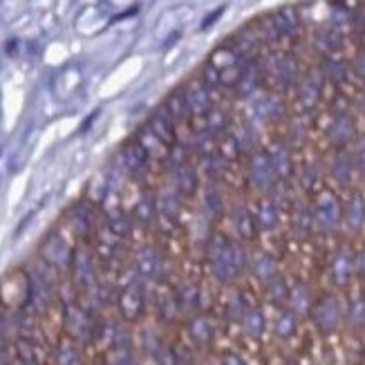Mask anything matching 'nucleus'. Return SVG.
<instances>
[{
	"label": "nucleus",
	"mask_w": 365,
	"mask_h": 365,
	"mask_svg": "<svg viewBox=\"0 0 365 365\" xmlns=\"http://www.w3.org/2000/svg\"><path fill=\"white\" fill-rule=\"evenodd\" d=\"M209 264H211L213 276L220 282H231L233 278L240 276L249 264L247 249L245 245L233 242L229 237L215 233L209 242Z\"/></svg>",
	"instance_id": "1"
},
{
	"label": "nucleus",
	"mask_w": 365,
	"mask_h": 365,
	"mask_svg": "<svg viewBox=\"0 0 365 365\" xmlns=\"http://www.w3.org/2000/svg\"><path fill=\"white\" fill-rule=\"evenodd\" d=\"M312 319L314 325L319 327L321 334H331L336 331L341 325V303L336 296L325 294L323 298H319V303L312 307Z\"/></svg>",
	"instance_id": "2"
},
{
	"label": "nucleus",
	"mask_w": 365,
	"mask_h": 365,
	"mask_svg": "<svg viewBox=\"0 0 365 365\" xmlns=\"http://www.w3.org/2000/svg\"><path fill=\"white\" fill-rule=\"evenodd\" d=\"M296 90V101L300 110L312 113V110L321 103L323 99V72L321 70H312L303 78H298V83L294 86Z\"/></svg>",
	"instance_id": "3"
},
{
	"label": "nucleus",
	"mask_w": 365,
	"mask_h": 365,
	"mask_svg": "<svg viewBox=\"0 0 365 365\" xmlns=\"http://www.w3.org/2000/svg\"><path fill=\"white\" fill-rule=\"evenodd\" d=\"M182 90H184V97H186V106H188V115L190 117H206L215 108L213 106L211 88L206 86L202 78H193V81H188Z\"/></svg>",
	"instance_id": "4"
},
{
	"label": "nucleus",
	"mask_w": 365,
	"mask_h": 365,
	"mask_svg": "<svg viewBox=\"0 0 365 365\" xmlns=\"http://www.w3.org/2000/svg\"><path fill=\"white\" fill-rule=\"evenodd\" d=\"M41 256H43L45 264H50L54 269H66V267H72L74 251L70 249L66 237H63L58 231H52L45 237V242L41 247Z\"/></svg>",
	"instance_id": "5"
},
{
	"label": "nucleus",
	"mask_w": 365,
	"mask_h": 365,
	"mask_svg": "<svg viewBox=\"0 0 365 365\" xmlns=\"http://www.w3.org/2000/svg\"><path fill=\"white\" fill-rule=\"evenodd\" d=\"M314 215L319 220V225L325 229V231H336L341 227V220H343V206L339 202V197L334 193H329V190H323L316 197V209H314Z\"/></svg>",
	"instance_id": "6"
},
{
	"label": "nucleus",
	"mask_w": 365,
	"mask_h": 365,
	"mask_svg": "<svg viewBox=\"0 0 365 365\" xmlns=\"http://www.w3.org/2000/svg\"><path fill=\"white\" fill-rule=\"evenodd\" d=\"M249 173H251V182L258 188H272L276 173L272 166V160H269V153L264 150H256L249 160Z\"/></svg>",
	"instance_id": "7"
},
{
	"label": "nucleus",
	"mask_w": 365,
	"mask_h": 365,
	"mask_svg": "<svg viewBox=\"0 0 365 365\" xmlns=\"http://www.w3.org/2000/svg\"><path fill=\"white\" fill-rule=\"evenodd\" d=\"M148 130L162 141V144L166 146V148H173L178 144V130H175V121H173L170 117H168V113L164 108H160L157 113L148 119Z\"/></svg>",
	"instance_id": "8"
},
{
	"label": "nucleus",
	"mask_w": 365,
	"mask_h": 365,
	"mask_svg": "<svg viewBox=\"0 0 365 365\" xmlns=\"http://www.w3.org/2000/svg\"><path fill=\"white\" fill-rule=\"evenodd\" d=\"M137 272L148 278V280H157L162 278V272H164V260L160 256V251H157L155 247H141L137 251Z\"/></svg>",
	"instance_id": "9"
},
{
	"label": "nucleus",
	"mask_w": 365,
	"mask_h": 365,
	"mask_svg": "<svg viewBox=\"0 0 365 365\" xmlns=\"http://www.w3.org/2000/svg\"><path fill=\"white\" fill-rule=\"evenodd\" d=\"M356 137V125L350 115H334L329 128H327V139L329 144H334L339 148L347 146Z\"/></svg>",
	"instance_id": "10"
},
{
	"label": "nucleus",
	"mask_w": 365,
	"mask_h": 365,
	"mask_svg": "<svg viewBox=\"0 0 365 365\" xmlns=\"http://www.w3.org/2000/svg\"><path fill=\"white\" fill-rule=\"evenodd\" d=\"M264 81V74H262V68L258 61H247L245 68H242V76L237 86L233 88L237 97H251L253 92H258L260 86Z\"/></svg>",
	"instance_id": "11"
},
{
	"label": "nucleus",
	"mask_w": 365,
	"mask_h": 365,
	"mask_svg": "<svg viewBox=\"0 0 365 365\" xmlns=\"http://www.w3.org/2000/svg\"><path fill=\"white\" fill-rule=\"evenodd\" d=\"M121 160H123L125 168H128L133 175H139V173H144V168H146V164L150 160V155L146 153L144 146L139 144V139L133 137V139H128L123 144V148H121Z\"/></svg>",
	"instance_id": "12"
},
{
	"label": "nucleus",
	"mask_w": 365,
	"mask_h": 365,
	"mask_svg": "<svg viewBox=\"0 0 365 365\" xmlns=\"http://www.w3.org/2000/svg\"><path fill=\"white\" fill-rule=\"evenodd\" d=\"M269 160H272L276 178H280V180L292 178L294 162H292V153H289L287 144H282V141H276V144L269 148Z\"/></svg>",
	"instance_id": "13"
},
{
	"label": "nucleus",
	"mask_w": 365,
	"mask_h": 365,
	"mask_svg": "<svg viewBox=\"0 0 365 365\" xmlns=\"http://www.w3.org/2000/svg\"><path fill=\"white\" fill-rule=\"evenodd\" d=\"M354 267H356L354 253L350 249H341L334 256V260H331V278H334L336 284H347L354 274Z\"/></svg>",
	"instance_id": "14"
},
{
	"label": "nucleus",
	"mask_w": 365,
	"mask_h": 365,
	"mask_svg": "<svg viewBox=\"0 0 365 365\" xmlns=\"http://www.w3.org/2000/svg\"><path fill=\"white\" fill-rule=\"evenodd\" d=\"M119 305H121V312L128 321H135L141 316L144 312V292H141L137 284H130V287H125L121 298H119Z\"/></svg>",
	"instance_id": "15"
},
{
	"label": "nucleus",
	"mask_w": 365,
	"mask_h": 365,
	"mask_svg": "<svg viewBox=\"0 0 365 365\" xmlns=\"http://www.w3.org/2000/svg\"><path fill=\"white\" fill-rule=\"evenodd\" d=\"M157 204V213H160V217L168 220V222H175L178 215H180V193H178V188L175 190H170V188H164L160 195H157L155 200Z\"/></svg>",
	"instance_id": "16"
},
{
	"label": "nucleus",
	"mask_w": 365,
	"mask_h": 365,
	"mask_svg": "<svg viewBox=\"0 0 365 365\" xmlns=\"http://www.w3.org/2000/svg\"><path fill=\"white\" fill-rule=\"evenodd\" d=\"M175 186H178V193L186 197L193 195L197 190V168L190 162L175 168Z\"/></svg>",
	"instance_id": "17"
},
{
	"label": "nucleus",
	"mask_w": 365,
	"mask_h": 365,
	"mask_svg": "<svg viewBox=\"0 0 365 365\" xmlns=\"http://www.w3.org/2000/svg\"><path fill=\"white\" fill-rule=\"evenodd\" d=\"M251 272L256 276L260 282L269 284L276 276H278V264H276V258L269 256V253H258L256 258L251 262Z\"/></svg>",
	"instance_id": "18"
},
{
	"label": "nucleus",
	"mask_w": 365,
	"mask_h": 365,
	"mask_svg": "<svg viewBox=\"0 0 365 365\" xmlns=\"http://www.w3.org/2000/svg\"><path fill=\"white\" fill-rule=\"evenodd\" d=\"M72 269H74V276L76 282L81 284H90L94 280V264H92V256L86 249H76L74 256H72Z\"/></svg>",
	"instance_id": "19"
},
{
	"label": "nucleus",
	"mask_w": 365,
	"mask_h": 365,
	"mask_svg": "<svg viewBox=\"0 0 365 365\" xmlns=\"http://www.w3.org/2000/svg\"><path fill=\"white\" fill-rule=\"evenodd\" d=\"M162 108L166 110L168 117H170L173 121H175V123H182V121L190 119V115H188V106H186V97H184V90H182V88H178L175 92H170Z\"/></svg>",
	"instance_id": "20"
},
{
	"label": "nucleus",
	"mask_w": 365,
	"mask_h": 365,
	"mask_svg": "<svg viewBox=\"0 0 365 365\" xmlns=\"http://www.w3.org/2000/svg\"><path fill=\"white\" fill-rule=\"evenodd\" d=\"M233 225L245 240H253V237H256L258 222L251 215V211L247 209V206H237V209L233 211Z\"/></svg>",
	"instance_id": "21"
},
{
	"label": "nucleus",
	"mask_w": 365,
	"mask_h": 365,
	"mask_svg": "<svg viewBox=\"0 0 365 365\" xmlns=\"http://www.w3.org/2000/svg\"><path fill=\"white\" fill-rule=\"evenodd\" d=\"M343 217L347 222V227L352 231H361L363 225H365V202L361 195H352L350 202H347L345 211H343Z\"/></svg>",
	"instance_id": "22"
},
{
	"label": "nucleus",
	"mask_w": 365,
	"mask_h": 365,
	"mask_svg": "<svg viewBox=\"0 0 365 365\" xmlns=\"http://www.w3.org/2000/svg\"><path fill=\"white\" fill-rule=\"evenodd\" d=\"M256 222H258V229L262 231H272L278 227L280 222V213H278V204L272 200H262L258 204V213H256Z\"/></svg>",
	"instance_id": "23"
},
{
	"label": "nucleus",
	"mask_w": 365,
	"mask_h": 365,
	"mask_svg": "<svg viewBox=\"0 0 365 365\" xmlns=\"http://www.w3.org/2000/svg\"><path fill=\"white\" fill-rule=\"evenodd\" d=\"M289 305L294 314H307L312 309V294L307 289V284L296 282L294 287L289 289Z\"/></svg>",
	"instance_id": "24"
},
{
	"label": "nucleus",
	"mask_w": 365,
	"mask_h": 365,
	"mask_svg": "<svg viewBox=\"0 0 365 365\" xmlns=\"http://www.w3.org/2000/svg\"><path fill=\"white\" fill-rule=\"evenodd\" d=\"M155 213H157V204H155V197L153 195H141L139 202L135 204V222L141 227H148L150 222L155 220Z\"/></svg>",
	"instance_id": "25"
},
{
	"label": "nucleus",
	"mask_w": 365,
	"mask_h": 365,
	"mask_svg": "<svg viewBox=\"0 0 365 365\" xmlns=\"http://www.w3.org/2000/svg\"><path fill=\"white\" fill-rule=\"evenodd\" d=\"M245 329L247 334L253 336V339H260L264 334V327H267V321H264V312L260 307H251L247 314H245Z\"/></svg>",
	"instance_id": "26"
},
{
	"label": "nucleus",
	"mask_w": 365,
	"mask_h": 365,
	"mask_svg": "<svg viewBox=\"0 0 365 365\" xmlns=\"http://www.w3.org/2000/svg\"><path fill=\"white\" fill-rule=\"evenodd\" d=\"M188 331H190V336H193V341H197L200 345L213 341V325L209 319H204V316H197V319L190 321Z\"/></svg>",
	"instance_id": "27"
},
{
	"label": "nucleus",
	"mask_w": 365,
	"mask_h": 365,
	"mask_svg": "<svg viewBox=\"0 0 365 365\" xmlns=\"http://www.w3.org/2000/svg\"><path fill=\"white\" fill-rule=\"evenodd\" d=\"M347 321H350L354 329L365 327V296L363 294L352 296L350 305H347Z\"/></svg>",
	"instance_id": "28"
},
{
	"label": "nucleus",
	"mask_w": 365,
	"mask_h": 365,
	"mask_svg": "<svg viewBox=\"0 0 365 365\" xmlns=\"http://www.w3.org/2000/svg\"><path fill=\"white\" fill-rule=\"evenodd\" d=\"M331 175L341 184H347L352 178V157L347 153H336L334 162H331Z\"/></svg>",
	"instance_id": "29"
},
{
	"label": "nucleus",
	"mask_w": 365,
	"mask_h": 365,
	"mask_svg": "<svg viewBox=\"0 0 365 365\" xmlns=\"http://www.w3.org/2000/svg\"><path fill=\"white\" fill-rule=\"evenodd\" d=\"M108 231L115 233L119 237H125L133 231V220L125 215L123 211H115V213H108Z\"/></svg>",
	"instance_id": "30"
},
{
	"label": "nucleus",
	"mask_w": 365,
	"mask_h": 365,
	"mask_svg": "<svg viewBox=\"0 0 365 365\" xmlns=\"http://www.w3.org/2000/svg\"><path fill=\"white\" fill-rule=\"evenodd\" d=\"M276 334L280 339H292L296 334V316L294 312H280L276 319Z\"/></svg>",
	"instance_id": "31"
},
{
	"label": "nucleus",
	"mask_w": 365,
	"mask_h": 365,
	"mask_svg": "<svg viewBox=\"0 0 365 365\" xmlns=\"http://www.w3.org/2000/svg\"><path fill=\"white\" fill-rule=\"evenodd\" d=\"M204 204H206V213L220 217L222 211H225V202H222V195L215 186H206V193H204Z\"/></svg>",
	"instance_id": "32"
},
{
	"label": "nucleus",
	"mask_w": 365,
	"mask_h": 365,
	"mask_svg": "<svg viewBox=\"0 0 365 365\" xmlns=\"http://www.w3.org/2000/svg\"><path fill=\"white\" fill-rule=\"evenodd\" d=\"M312 213L307 211V206H296V211H294V231L298 235H307L312 231Z\"/></svg>",
	"instance_id": "33"
},
{
	"label": "nucleus",
	"mask_w": 365,
	"mask_h": 365,
	"mask_svg": "<svg viewBox=\"0 0 365 365\" xmlns=\"http://www.w3.org/2000/svg\"><path fill=\"white\" fill-rule=\"evenodd\" d=\"M269 294H272V298L276 300V303H280V300H289V289L287 284H284L282 278H274L272 282H269Z\"/></svg>",
	"instance_id": "34"
},
{
	"label": "nucleus",
	"mask_w": 365,
	"mask_h": 365,
	"mask_svg": "<svg viewBox=\"0 0 365 365\" xmlns=\"http://www.w3.org/2000/svg\"><path fill=\"white\" fill-rule=\"evenodd\" d=\"M58 365H81L78 352L72 350V347H63V350L58 352Z\"/></svg>",
	"instance_id": "35"
},
{
	"label": "nucleus",
	"mask_w": 365,
	"mask_h": 365,
	"mask_svg": "<svg viewBox=\"0 0 365 365\" xmlns=\"http://www.w3.org/2000/svg\"><path fill=\"white\" fill-rule=\"evenodd\" d=\"M180 303L184 307H190V305H195L197 303V287H186L182 292V298H180Z\"/></svg>",
	"instance_id": "36"
},
{
	"label": "nucleus",
	"mask_w": 365,
	"mask_h": 365,
	"mask_svg": "<svg viewBox=\"0 0 365 365\" xmlns=\"http://www.w3.org/2000/svg\"><path fill=\"white\" fill-rule=\"evenodd\" d=\"M352 70H354L361 78H365V52H359V54H356Z\"/></svg>",
	"instance_id": "37"
},
{
	"label": "nucleus",
	"mask_w": 365,
	"mask_h": 365,
	"mask_svg": "<svg viewBox=\"0 0 365 365\" xmlns=\"http://www.w3.org/2000/svg\"><path fill=\"white\" fill-rule=\"evenodd\" d=\"M222 365H247L237 354H225L222 356Z\"/></svg>",
	"instance_id": "38"
},
{
	"label": "nucleus",
	"mask_w": 365,
	"mask_h": 365,
	"mask_svg": "<svg viewBox=\"0 0 365 365\" xmlns=\"http://www.w3.org/2000/svg\"><path fill=\"white\" fill-rule=\"evenodd\" d=\"M359 274H361L363 280H365V249L361 251V256H359Z\"/></svg>",
	"instance_id": "39"
},
{
	"label": "nucleus",
	"mask_w": 365,
	"mask_h": 365,
	"mask_svg": "<svg viewBox=\"0 0 365 365\" xmlns=\"http://www.w3.org/2000/svg\"><path fill=\"white\" fill-rule=\"evenodd\" d=\"M363 31H365V25H363Z\"/></svg>",
	"instance_id": "40"
}]
</instances>
